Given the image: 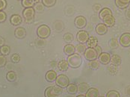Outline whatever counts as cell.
I'll list each match as a JSON object with an SVG mask.
<instances>
[{
    "label": "cell",
    "mask_w": 130,
    "mask_h": 97,
    "mask_svg": "<svg viewBox=\"0 0 130 97\" xmlns=\"http://www.w3.org/2000/svg\"><path fill=\"white\" fill-rule=\"evenodd\" d=\"M39 0H23L22 4L25 8H33L35 5L38 2Z\"/></svg>",
    "instance_id": "obj_23"
},
{
    "label": "cell",
    "mask_w": 130,
    "mask_h": 97,
    "mask_svg": "<svg viewBox=\"0 0 130 97\" xmlns=\"http://www.w3.org/2000/svg\"><path fill=\"white\" fill-rule=\"evenodd\" d=\"M115 4H116V5H117L119 8H121V9H124L126 7H128V5L121 2L120 0H115Z\"/></svg>",
    "instance_id": "obj_36"
},
{
    "label": "cell",
    "mask_w": 130,
    "mask_h": 97,
    "mask_svg": "<svg viewBox=\"0 0 130 97\" xmlns=\"http://www.w3.org/2000/svg\"><path fill=\"white\" fill-rule=\"evenodd\" d=\"M88 67H89L90 69H93V70L97 69L99 68V67H100V61H98L96 60L91 61L89 62V64H88Z\"/></svg>",
    "instance_id": "obj_29"
},
{
    "label": "cell",
    "mask_w": 130,
    "mask_h": 97,
    "mask_svg": "<svg viewBox=\"0 0 130 97\" xmlns=\"http://www.w3.org/2000/svg\"><path fill=\"white\" fill-rule=\"evenodd\" d=\"M14 35L18 39H23L26 36V29L23 27H18L14 31Z\"/></svg>",
    "instance_id": "obj_13"
},
{
    "label": "cell",
    "mask_w": 130,
    "mask_h": 97,
    "mask_svg": "<svg viewBox=\"0 0 130 97\" xmlns=\"http://www.w3.org/2000/svg\"><path fill=\"white\" fill-rule=\"evenodd\" d=\"M63 88L59 86H51L45 90L44 96L45 97H58L59 95L61 94Z\"/></svg>",
    "instance_id": "obj_2"
},
{
    "label": "cell",
    "mask_w": 130,
    "mask_h": 97,
    "mask_svg": "<svg viewBox=\"0 0 130 97\" xmlns=\"http://www.w3.org/2000/svg\"><path fill=\"white\" fill-rule=\"evenodd\" d=\"M67 91L71 95H74L78 92V86L76 84H69L67 87Z\"/></svg>",
    "instance_id": "obj_17"
},
{
    "label": "cell",
    "mask_w": 130,
    "mask_h": 97,
    "mask_svg": "<svg viewBox=\"0 0 130 97\" xmlns=\"http://www.w3.org/2000/svg\"><path fill=\"white\" fill-rule=\"evenodd\" d=\"M63 40L66 43H71L72 41H73L74 37L70 33H66L65 34H64V36H63Z\"/></svg>",
    "instance_id": "obj_31"
},
{
    "label": "cell",
    "mask_w": 130,
    "mask_h": 97,
    "mask_svg": "<svg viewBox=\"0 0 130 97\" xmlns=\"http://www.w3.org/2000/svg\"><path fill=\"white\" fill-rule=\"evenodd\" d=\"M36 44L38 46H43L44 45H45V41H44V40L43 39H40L38 41H37V43H36Z\"/></svg>",
    "instance_id": "obj_41"
},
{
    "label": "cell",
    "mask_w": 130,
    "mask_h": 97,
    "mask_svg": "<svg viewBox=\"0 0 130 97\" xmlns=\"http://www.w3.org/2000/svg\"><path fill=\"white\" fill-rule=\"evenodd\" d=\"M120 1L124 4H126V5H129L130 3V0H120Z\"/></svg>",
    "instance_id": "obj_47"
},
{
    "label": "cell",
    "mask_w": 130,
    "mask_h": 97,
    "mask_svg": "<svg viewBox=\"0 0 130 97\" xmlns=\"http://www.w3.org/2000/svg\"><path fill=\"white\" fill-rule=\"evenodd\" d=\"M69 64H68V62H67V61H66V60H61V61H60L58 63V66H57V67L58 68L59 70H61V71H66V70H67L68 68H69Z\"/></svg>",
    "instance_id": "obj_19"
},
{
    "label": "cell",
    "mask_w": 130,
    "mask_h": 97,
    "mask_svg": "<svg viewBox=\"0 0 130 97\" xmlns=\"http://www.w3.org/2000/svg\"><path fill=\"white\" fill-rule=\"evenodd\" d=\"M44 5L42 3V2H37L35 5V6L33 7L34 8V9H35V12H38V13H40V12H42L43 10H44Z\"/></svg>",
    "instance_id": "obj_28"
},
{
    "label": "cell",
    "mask_w": 130,
    "mask_h": 97,
    "mask_svg": "<svg viewBox=\"0 0 130 97\" xmlns=\"http://www.w3.org/2000/svg\"><path fill=\"white\" fill-rule=\"evenodd\" d=\"M108 72L111 75H116L117 72V66H115V65H113V64H111V65H109L108 67Z\"/></svg>",
    "instance_id": "obj_32"
},
{
    "label": "cell",
    "mask_w": 130,
    "mask_h": 97,
    "mask_svg": "<svg viewBox=\"0 0 130 97\" xmlns=\"http://www.w3.org/2000/svg\"><path fill=\"white\" fill-rule=\"evenodd\" d=\"M126 18H127L129 20H130V9L129 10H128V11L126 12Z\"/></svg>",
    "instance_id": "obj_46"
},
{
    "label": "cell",
    "mask_w": 130,
    "mask_h": 97,
    "mask_svg": "<svg viewBox=\"0 0 130 97\" xmlns=\"http://www.w3.org/2000/svg\"><path fill=\"white\" fill-rule=\"evenodd\" d=\"M5 40L2 37L0 36V47L2 46H4L5 45Z\"/></svg>",
    "instance_id": "obj_45"
},
{
    "label": "cell",
    "mask_w": 130,
    "mask_h": 97,
    "mask_svg": "<svg viewBox=\"0 0 130 97\" xmlns=\"http://www.w3.org/2000/svg\"><path fill=\"white\" fill-rule=\"evenodd\" d=\"M57 73L54 70H49L45 75V79L47 82H53L55 81L56 78H57Z\"/></svg>",
    "instance_id": "obj_14"
},
{
    "label": "cell",
    "mask_w": 130,
    "mask_h": 97,
    "mask_svg": "<svg viewBox=\"0 0 130 97\" xmlns=\"http://www.w3.org/2000/svg\"><path fill=\"white\" fill-rule=\"evenodd\" d=\"M99 61L103 64H108L111 61V55L107 52H102L99 57Z\"/></svg>",
    "instance_id": "obj_11"
},
{
    "label": "cell",
    "mask_w": 130,
    "mask_h": 97,
    "mask_svg": "<svg viewBox=\"0 0 130 97\" xmlns=\"http://www.w3.org/2000/svg\"><path fill=\"white\" fill-rule=\"evenodd\" d=\"M23 15L26 23H31L35 19V11L34 8H26L23 12Z\"/></svg>",
    "instance_id": "obj_4"
},
{
    "label": "cell",
    "mask_w": 130,
    "mask_h": 97,
    "mask_svg": "<svg viewBox=\"0 0 130 97\" xmlns=\"http://www.w3.org/2000/svg\"><path fill=\"white\" fill-rule=\"evenodd\" d=\"M6 79L8 82H13L17 79V74L13 71H9L6 75Z\"/></svg>",
    "instance_id": "obj_25"
},
{
    "label": "cell",
    "mask_w": 130,
    "mask_h": 97,
    "mask_svg": "<svg viewBox=\"0 0 130 97\" xmlns=\"http://www.w3.org/2000/svg\"><path fill=\"white\" fill-rule=\"evenodd\" d=\"M55 2H56V0H42V3L44 5L45 7H47V8L53 7Z\"/></svg>",
    "instance_id": "obj_33"
},
{
    "label": "cell",
    "mask_w": 130,
    "mask_h": 97,
    "mask_svg": "<svg viewBox=\"0 0 130 97\" xmlns=\"http://www.w3.org/2000/svg\"><path fill=\"white\" fill-rule=\"evenodd\" d=\"M119 46V42L117 39L115 38H112L111 39V41H109V47L111 49H116Z\"/></svg>",
    "instance_id": "obj_30"
},
{
    "label": "cell",
    "mask_w": 130,
    "mask_h": 97,
    "mask_svg": "<svg viewBox=\"0 0 130 97\" xmlns=\"http://www.w3.org/2000/svg\"><path fill=\"white\" fill-rule=\"evenodd\" d=\"M95 31L99 35H104L108 32V27L104 23H99L98 25H96Z\"/></svg>",
    "instance_id": "obj_12"
},
{
    "label": "cell",
    "mask_w": 130,
    "mask_h": 97,
    "mask_svg": "<svg viewBox=\"0 0 130 97\" xmlns=\"http://www.w3.org/2000/svg\"><path fill=\"white\" fill-rule=\"evenodd\" d=\"M55 82L57 86H59L61 88H67V87L70 84V79L67 75L64 74H61L57 76Z\"/></svg>",
    "instance_id": "obj_5"
},
{
    "label": "cell",
    "mask_w": 130,
    "mask_h": 97,
    "mask_svg": "<svg viewBox=\"0 0 130 97\" xmlns=\"http://www.w3.org/2000/svg\"><path fill=\"white\" fill-rule=\"evenodd\" d=\"M125 92H126V94L129 97H130V85H128V86L126 87Z\"/></svg>",
    "instance_id": "obj_43"
},
{
    "label": "cell",
    "mask_w": 130,
    "mask_h": 97,
    "mask_svg": "<svg viewBox=\"0 0 130 97\" xmlns=\"http://www.w3.org/2000/svg\"><path fill=\"white\" fill-rule=\"evenodd\" d=\"M50 34H51V29L48 26L45 24L40 26L37 29V34L41 39H46L49 37Z\"/></svg>",
    "instance_id": "obj_3"
},
{
    "label": "cell",
    "mask_w": 130,
    "mask_h": 97,
    "mask_svg": "<svg viewBox=\"0 0 130 97\" xmlns=\"http://www.w3.org/2000/svg\"><path fill=\"white\" fill-rule=\"evenodd\" d=\"M99 97H105V96H99Z\"/></svg>",
    "instance_id": "obj_49"
},
{
    "label": "cell",
    "mask_w": 130,
    "mask_h": 97,
    "mask_svg": "<svg viewBox=\"0 0 130 97\" xmlns=\"http://www.w3.org/2000/svg\"><path fill=\"white\" fill-rule=\"evenodd\" d=\"M106 97H120V95L117 90H109L106 94Z\"/></svg>",
    "instance_id": "obj_34"
},
{
    "label": "cell",
    "mask_w": 130,
    "mask_h": 97,
    "mask_svg": "<svg viewBox=\"0 0 130 97\" xmlns=\"http://www.w3.org/2000/svg\"><path fill=\"white\" fill-rule=\"evenodd\" d=\"M110 14H112V12H111V11L108 8H103L100 11V12L99 13L100 17L102 20L104 18L105 16H106L107 15H110Z\"/></svg>",
    "instance_id": "obj_26"
},
{
    "label": "cell",
    "mask_w": 130,
    "mask_h": 97,
    "mask_svg": "<svg viewBox=\"0 0 130 97\" xmlns=\"http://www.w3.org/2000/svg\"><path fill=\"white\" fill-rule=\"evenodd\" d=\"M7 5V2L5 0H0V11H2L4 8H5Z\"/></svg>",
    "instance_id": "obj_40"
},
{
    "label": "cell",
    "mask_w": 130,
    "mask_h": 97,
    "mask_svg": "<svg viewBox=\"0 0 130 97\" xmlns=\"http://www.w3.org/2000/svg\"><path fill=\"white\" fill-rule=\"evenodd\" d=\"M103 23L107 26V27H112L115 24V18L112 14L107 15L103 19Z\"/></svg>",
    "instance_id": "obj_10"
},
{
    "label": "cell",
    "mask_w": 130,
    "mask_h": 97,
    "mask_svg": "<svg viewBox=\"0 0 130 97\" xmlns=\"http://www.w3.org/2000/svg\"><path fill=\"white\" fill-rule=\"evenodd\" d=\"M84 56L87 61H91L96 60L99 57V55L97 54V52L94 48H88L86 49V51L84 54Z\"/></svg>",
    "instance_id": "obj_6"
},
{
    "label": "cell",
    "mask_w": 130,
    "mask_h": 97,
    "mask_svg": "<svg viewBox=\"0 0 130 97\" xmlns=\"http://www.w3.org/2000/svg\"><path fill=\"white\" fill-rule=\"evenodd\" d=\"M93 10L95 12L100 13V11L102 10V6H101V5H100V4H95V5L93 6Z\"/></svg>",
    "instance_id": "obj_38"
},
{
    "label": "cell",
    "mask_w": 130,
    "mask_h": 97,
    "mask_svg": "<svg viewBox=\"0 0 130 97\" xmlns=\"http://www.w3.org/2000/svg\"><path fill=\"white\" fill-rule=\"evenodd\" d=\"M86 49H87V47L83 43H78V45L76 46V51L77 52L78 55H84Z\"/></svg>",
    "instance_id": "obj_24"
},
{
    "label": "cell",
    "mask_w": 130,
    "mask_h": 97,
    "mask_svg": "<svg viewBox=\"0 0 130 97\" xmlns=\"http://www.w3.org/2000/svg\"><path fill=\"white\" fill-rule=\"evenodd\" d=\"M50 66H51L52 67H56L58 66V63H57L55 61H52L50 62Z\"/></svg>",
    "instance_id": "obj_44"
},
{
    "label": "cell",
    "mask_w": 130,
    "mask_h": 97,
    "mask_svg": "<svg viewBox=\"0 0 130 97\" xmlns=\"http://www.w3.org/2000/svg\"><path fill=\"white\" fill-rule=\"evenodd\" d=\"M110 62L111 63V64L118 67L121 64V57H120V56H119L117 54H114V55H111V61Z\"/></svg>",
    "instance_id": "obj_20"
},
{
    "label": "cell",
    "mask_w": 130,
    "mask_h": 97,
    "mask_svg": "<svg viewBox=\"0 0 130 97\" xmlns=\"http://www.w3.org/2000/svg\"><path fill=\"white\" fill-rule=\"evenodd\" d=\"M11 60L13 63H19L20 61V56L19 55V54H17V53H14L11 55Z\"/></svg>",
    "instance_id": "obj_35"
},
{
    "label": "cell",
    "mask_w": 130,
    "mask_h": 97,
    "mask_svg": "<svg viewBox=\"0 0 130 97\" xmlns=\"http://www.w3.org/2000/svg\"><path fill=\"white\" fill-rule=\"evenodd\" d=\"M22 23V18L17 14H13L11 17V23L13 26H18Z\"/></svg>",
    "instance_id": "obj_21"
},
{
    "label": "cell",
    "mask_w": 130,
    "mask_h": 97,
    "mask_svg": "<svg viewBox=\"0 0 130 97\" xmlns=\"http://www.w3.org/2000/svg\"><path fill=\"white\" fill-rule=\"evenodd\" d=\"M10 52H11V48H10V46H8L4 45V46H2L0 47V53H1L2 55H9Z\"/></svg>",
    "instance_id": "obj_27"
},
{
    "label": "cell",
    "mask_w": 130,
    "mask_h": 97,
    "mask_svg": "<svg viewBox=\"0 0 130 97\" xmlns=\"http://www.w3.org/2000/svg\"><path fill=\"white\" fill-rule=\"evenodd\" d=\"M76 52V47L72 44H67L64 47V52L67 56L73 55Z\"/></svg>",
    "instance_id": "obj_15"
},
{
    "label": "cell",
    "mask_w": 130,
    "mask_h": 97,
    "mask_svg": "<svg viewBox=\"0 0 130 97\" xmlns=\"http://www.w3.org/2000/svg\"><path fill=\"white\" fill-rule=\"evenodd\" d=\"M94 49H95V50L96 51V52H97V54H98L99 55L103 52H102V48H101V46H98V45H97Z\"/></svg>",
    "instance_id": "obj_42"
},
{
    "label": "cell",
    "mask_w": 130,
    "mask_h": 97,
    "mask_svg": "<svg viewBox=\"0 0 130 97\" xmlns=\"http://www.w3.org/2000/svg\"><path fill=\"white\" fill-rule=\"evenodd\" d=\"M120 44L123 47L130 46V33H124L120 37Z\"/></svg>",
    "instance_id": "obj_8"
},
{
    "label": "cell",
    "mask_w": 130,
    "mask_h": 97,
    "mask_svg": "<svg viewBox=\"0 0 130 97\" xmlns=\"http://www.w3.org/2000/svg\"><path fill=\"white\" fill-rule=\"evenodd\" d=\"M76 97H85V96L84 94H79V95H78Z\"/></svg>",
    "instance_id": "obj_48"
},
{
    "label": "cell",
    "mask_w": 130,
    "mask_h": 97,
    "mask_svg": "<svg viewBox=\"0 0 130 97\" xmlns=\"http://www.w3.org/2000/svg\"><path fill=\"white\" fill-rule=\"evenodd\" d=\"M89 37V33L86 31H79L76 34V39L79 43H87Z\"/></svg>",
    "instance_id": "obj_7"
},
{
    "label": "cell",
    "mask_w": 130,
    "mask_h": 97,
    "mask_svg": "<svg viewBox=\"0 0 130 97\" xmlns=\"http://www.w3.org/2000/svg\"><path fill=\"white\" fill-rule=\"evenodd\" d=\"M85 97H99V90L96 88L90 87L85 93Z\"/></svg>",
    "instance_id": "obj_18"
},
{
    "label": "cell",
    "mask_w": 130,
    "mask_h": 97,
    "mask_svg": "<svg viewBox=\"0 0 130 97\" xmlns=\"http://www.w3.org/2000/svg\"><path fill=\"white\" fill-rule=\"evenodd\" d=\"M87 45L88 48H95L98 45V40L96 37L91 36L89 37L88 41L87 42Z\"/></svg>",
    "instance_id": "obj_22"
},
{
    "label": "cell",
    "mask_w": 130,
    "mask_h": 97,
    "mask_svg": "<svg viewBox=\"0 0 130 97\" xmlns=\"http://www.w3.org/2000/svg\"><path fill=\"white\" fill-rule=\"evenodd\" d=\"M74 24L76 26V27H77L78 28H85L87 25V20L86 18L83 16H78L74 21Z\"/></svg>",
    "instance_id": "obj_9"
},
{
    "label": "cell",
    "mask_w": 130,
    "mask_h": 97,
    "mask_svg": "<svg viewBox=\"0 0 130 97\" xmlns=\"http://www.w3.org/2000/svg\"><path fill=\"white\" fill-rule=\"evenodd\" d=\"M90 88L89 84L85 82H82L78 85V92L80 94H85Z\"/></svg>",
    "instance_id": "obj_16"
},
{
    "label": "cell",
    "mask_w": 130,
    "mask_h": 97,
    "mask_svg": "<svg viewBox=\"0 0 130 97\" xmlns=\"http://www.w3.org/2000/svg\"><path fill=\"white\" fill-rule=\"evenodd\" d=\"M6 14L4 11H0V23H3L6 20Z\"/></svg>",
    "instance_id": "obj_39"
},
{
    "label": "cell",
    "mask_w": 130,
    "mask_h": 97,
    "mask_svg": "<svg viewBox=\"0 0 130 97\" xmlns=\"http://www.w3.org/2000/svg\"><path fill=\"white\" fill-rule=\"evenodd\" d=\"M6 63H7V59H6L5 56L0 55V68L5 67Z\"/></svg>",
    "instance_id": "obj_37"
},
{
    "label": "cell",
    "mask_w": 130,
    "mask_h": 97,
    "mask_svg": "<svg viewBox=\"0 0 130 97\" xmlns=\"http://www.w3.org/2000/svg\"><path fill=\"white\" fill-rule=\"evenodd\" d=\"M67 62L69 64V66L71 68H78L82 62V57L80 56V55H78V53H74L73 55L68 56L67 57Z\"/></svg>",
    "instance_id": "obj_1"
}]
</instances>
